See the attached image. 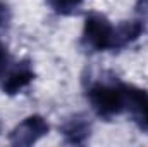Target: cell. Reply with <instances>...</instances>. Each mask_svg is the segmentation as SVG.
I'll use <instances>...</instances> for the list:
<instances>
[{"instance_id": "cell-1", "label": "cell", "mask_w": 148, "mask_h": 147, "mask_svg": "<svg viewBox=\"0 0 148 147\" xmlns=\"http://www.w3.org/2000/svg\"><path fill=\"white\" fill-rule=\"evenodd\" d=\"M86 99L102 119H112L114 116L127 111L129 85L117 78H97L91 80L86 88Z\"/></svg>"}, {"instance_id": "cell-2", "label": "cell", "mask_w": 148, "mask_h": 147, "mask_svg": "<svg viewBox=\"0 0 148 147\" xmlns=\"http://www.w3.org/2000/svg\"><path fill=\"white\" fill-rule=\"evenodd\" d=\"M114 42V26L110 21L100 12H88L84 17L81 45L90 52L112 50Z\"/></svg>"}, {"instance_id": "cell-3", "label": "cell", "mask_w": 148, "mask_h": 147, "mask_svg": "<svg viewBox=\"0 0 148 147\" xmlns=\"http://www.w3.org/2000/svg\"><path fill=\"white\" fill-rule=\"evenodd\" d=\"M50 125L43 116H28L24 118L10 133H9V142L12 146H33L40 139L48 135Z\"/></svg>"}, {"instance_id": "cell-4", "label": "cell", "mask_w": 148, "mask_h": 147, "mask_svg": "<svg viewBox=\"0 0 148 147\" xmlns=\"http://www.w3.org/2000/svg\"><path fill=\"white\" fill-rule=\"evenodd\" d=\"M33 80H35V71H33L29 61H21L5 74L2 90L7 95H16L21 90H24Z\"/></svg>"}, {"instance_id": "cell-5", "label": "cell", "mask_w": 148, "mask_h": 147, "mask_svg": "<svg viewBox=\"0 0 148 147\" xmlns=\"http://www.w3.org/2000/svg\"><path fill=\"white\" fill-rule=\"evenodd\" d=\"M60 133L64 137L66 144L71 146H83L91 133V123L88 121L86 116L83 114H74L67 121H64V125L60 126Z\"/></svg>"}, {"instance_id": "cell-6", "label": "cell", "mask_w": 148, "mask_h": 147, "mask_svg": "<svg viewBox=\"0 0 148 147\" xmlns=\"http://www.w3.org/2000/svg\"><path fill=\"white\" fill-rule=\"evenodd\" d=\"M127 111L143 130H148V94L145 90L129 85Z\"/></svg>"}, {"instance_id": "cell-7", "label": "cell", "mask_w": 148, "mask_h": 147, "mask_svg": "<svg viewBox=\"0 0 148 147\" xmlns=\"http://www.w3.org/2000/svg\"><path fill=\"white\" fill-rule=\"evenodd\" d=\"M143 33V23L140 19L133 21H124L117 26H114V42H112V50H121L138 40Z\"/></svg>"}, {"instance_id": "cell-8", "label": "cell", "mask_w": 148, "mask_h": 147, "mask_svg": "<svg viewBox=\"0 0 148 147\" xmlns=\"http://www.w3.org/2000/svg\"><path fill=\"white\" fill-rule=\"evenodd\" d=\"M83 0H47V3L57 12V14H62V16H69L74 14L77 10V7L81 5Z\"/></svg>"}, {"instance_id": "cell-9", "label": "cell", "mask_w": 148, "mask_h": 147, "mask_svg": "<svg viewBox=\"0 0 148 147\" xmlns=\"http://www.w3.org/2000/svg\"><path fill=\"white\" fill-rule=\"evenodd\" d=\"M9 19H10V10L7 7V3L0 2V30L9 23Z\"/></svg>"}, {"instance_id": "cell-10", "label": "cell", "mask_w": 148, "mask_h": 147, "mask_svg": "<svg viewBox=\"0 0 148 147\" xmlns=\"http://www.w3.org/2000/svg\"><path fill=\"white\" fill-rule=\"evenodd\" d=\"M136 9H138V12L148 14V0H138V3H136Z\"/></svg>"}, {"instance_id": "cell-11", "label": "cell", "mask_w": 148, "mask_h": 147, "mask_svg": "<svg viewBox=\"0 0 148 147\" xmlns=\"http://www.w3.org/2000/svg\"><path fill=\"white\" fill-rule=\"evenodd\" d=\"M0 74H2V73H0Z\"/></svg>"}]
</instances>
